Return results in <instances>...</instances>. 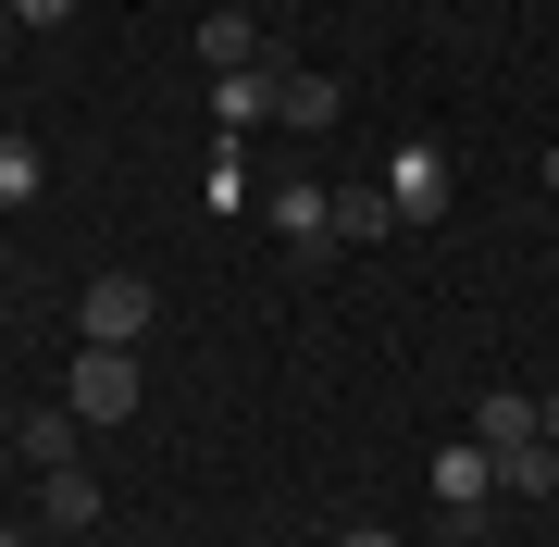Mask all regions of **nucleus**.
Returning a JSON list of instances; mask_svg holds the SVG:
<instances>
[{"label":"nucleus","instance_id":"obj_1","mask_svg":"<svg viewBox=\"0 0 559 547\" xmlns=\"http://www.w3.org/2000/svg\"><path fill=\"white\" fill-rule=\"evenodd\" d=\"M62 411H75V424H124V411H138V348L87 336L75 361H62Z\"/></svg>","mask_w":559,"mask_h":547},{"label":"nucleus","instance_id":"obj_2","mask_svg":"<svg viewBox=\"0 0 559 547\" xmlns=\"http://www.w3.org/2000/svg\"><path fill=\"white\" fill-rule=\"evenodd\" d=\"M423 486H436L448 523H485V498H498V448H485V436H448L436 461H423Z\"/></svg>","mask_w":559,"mask_h":547},{"label":"nucleus","instance_id":"obj_3","mask_svg":"<svg viewBox=\"0 0 559 547\" xmlns=\"http://www.w3.org/2000/svg\"><path fill=\"white\" fill-rule=\"evenodd\" d=\"M75 324L100 336V348H138V336L162 324V286H150V274H87V311H75Z\"/></svg>","mask_w":559,"mask_h":547},{"label":"nucleus","instance_id":"obj_4","mask_svg":"<svg viewBox=\"0 0 559 547\" xmlns=\"http://www.w3.org/2000/svg\"><path fill=\"white\" fill-rule=\"evenodd\" d=\"M448 187H460V175H448V150H436V138H399V150H385V200H399V224H436V212H448Z\"/></svg>","mask_w":559,"mask_h":547},{"label":"nucleus","instance_id":"obj_5","mask_svg":"<svg viewBox=\"0 0 559 547\" xmlns=\"http://www.w3.org/2000/svg\"><path fill=\"white\" fill-rule=\"evenodd\" d=\"M274 237H286V249H336V187L274 175Z\"/></svg>","mask_w":559,"mask_h":547},{"label":"nucleus","instance_id":"obj_6","mask_svg":"<svg viewBox=\"0 0 559 547\" xmlns=\"http://www.w3.org/2000/svg\"><path fill=\"white\" fill-rule=\"evenodd\" d=\"M274 87H286V62H274V50H261V62H249V75H224V87H212V124H224V138H249V124H261V112H274Z\"/></svg>","mask_w":559,"mask_h":547},{"label":"nucleus","instance_id":"obj_7","mask_svg":"<svg viewBox=\"0 0 559 547\" xmlns=\"http://www.w3.org/2000/svg\"><path fill=\"white\" fill-rule=\"evenodd\" d=\"M274 124H299V138H323V124H336V75L286 62V87H274Z\"/></svg>","mask_w":559,"mask_h":547},{"label":"nucleus","instance_id":"obj_8","mask_svg":"<svg viewBox=\"0 0 559 547\" xmlns=\"http://www.w3.org/2000/svg\"><path fill=\"white\" fill-rule=\"evenodd\" d=\"M498 498H559V448L547 436H510L498 448Z\"/></svg>","mask_w":559,"mask_h":547},{"label":"nucleus","instance_id":"obj_9","mask_svg":"<svg viewBox=\"0 0 559 547\" xmlns=\"http://www.w3.org/2000/svg\"><path fill=\"white\" fill-rule=\"evenodd\" d=\"M38 510H50L62 535H87V523H100V473H75V461H62V473H38Z\"/></svg>","mask_w":559,"mask_h":547},{"label":"nucleus","instance_id":"obj_10","mask_svg":"<svg viewBox=\"0 0 559 547\" xmlns=\"http://www.w3.org/2000/svg\"><path fill=\"white\" fill-rule=\"evenodd\" d=\"M200 62H212V75H249V62H261V25L249 13H200Z\"/></svg>","mask_w":559,"mask_h":547},{"label":"nucleus","instance_id":"obj_11","mask_svg":"<svg viewBox=\"0 0 559 547\" xmlns=\"http://www.w3.org/2000/svg\"><path fill=\"white\" fill-rule=\"evenodd\" d=\"M385 224H399V200H385V187H336V249H373Z\"/></svg>","mask_w":559,"mask_h":547},{"label":"nucleus","instance_id":"obj_12","mask_svg":"<svg viewBox=\"0 0 559 547\" xmlns=\"http://www.w3.org/2000/svg\"><path fill=\"white\" fill-rule=\"evenodd\" d=\"M50 187V163H38V138H13V124H0V212H25Z\"/></svg>","mask_w":559,"mask_h":547},{"label":"nucleus","instance_id":"obj_13","mask_svg":"<svg viewBox=\"0 0 559 547\" xmlns=\"http://www.w3.org/2000/svg\"><path fill=\"white\" fill-rule=\"evenodd\" d=\"M473 436H485V448H510V436H547V424H535V399H522V385H485Z\"/></svg>","mask_w":559,"mask_h":547},{"label":"nucleus","instance_id":"obj_14","mask_svg":"<svg viewBox=\"0 0 559 547\" xmlns=\"http://www.w3.org/2000/svg\"><path fill=\"white\" fill-rule=\"evenodd\" d=\"M25 461H38V473L75 461V411H25Z\"/></svg>","mask_w":559,"mask_h":547},{"label":"nucleus","instance_id":"obj_15","mask_svg":"<svg viewBox=\"0 0 559 547\" xmlns=\"http://www.w3.org/2000/svg\"><path fill=\"white\" fill-rule=\"evenodd\" d=\"M237 200H249V150L224 138V150H212V212H237Z\"/></svg>","mask_w":559,"mask_h":547},{"label":"nucleus","instance_id":"obj_16","mask_svg":"<svg viewBox=\"0 0 559 547\" xmlns=\"http://www.w3.org/2000/svg\"><path fill=\"white\" fill-rule=\"evenodd\" d=\"M13 25H75V0H13Z\"/></svg>","mask_w":559,"mask_h":547},{"label":"nucleus","instance_id":"obj_17","mask_svg":"<svg viewBox=\"0 0 559 547\" xmlns=\"http://www.w3.org/2000/svg\"><path fill=\"white\" fill-rule=\"evenodd\" d=\"M336 547H399V535H385V523H348V535H336Z\"/></svg>","mask_w":559,"mask_h":547},{"label":"nucleus","instance_id":"obj_18","mask_svg":"<svg viewBox=\"0 0 559 547\" xmlns=\"http://www.w3.org/2000/svg\"><path fill=\"white\" fill-rule=\"evenodd\" d=\"M535 424H547V448H559V385H547V399H535Z\"/></svg>","mask_w":559,"mask_h":547},{"label":"nucleus","instance_id":"obj_19","mask_svg":"<svg viewBox=\"0 0 559 547\" xmlns=\"http://www.w3.org/2000/svg\"><path fill=\"white\" fill-rule=\"evenodd\" d=\"M423 547H473V523H448V535H423Z\"/></svg>","mask_w":559,"mask_h":547},{"label":"nucleus","instance_id":"obj_20","mask_svg":"<svg viewBox=\"0 0 559 547\" xmlns=\"http://www.w3.org/2000/svg\"><path fill=\"white\" fill-rule=\"evenodd\" d=\"M547 200H559V150H547Z\"/></svg>","mask_w":559,"mask_h":547},{"label":"nucleus","instance_id":"obj_21","mask_svg":"<svg viewBox=\"0 0 559 547\" xmlns=\"http://www.w3.org/2000/svg\"><path fill=\"white\" fill-rule=\"evenodd\" d=\"M0 38H13V0H0Z\"/></svg>","mask_w":559,"mask_h":547},{"label":"nucleus","instance_id":"obj_22","mask_svg":"<svg viewBox=\"0 0 559 547\" xmlns=\"http://www.w3.org/2000/svg\"><path fill=\"white\" fill-rule=\"evenodd\" d=\"M0 547H25V535H0Z\"/></svg>","mask_w":559,"mask_h":547},{"label":"nucleus","instance_id":"obj_23","mask_svg":"<svg viewBox=\"0 0 559 547\" xmlns=\"http://www.w3.org/2000/svg\"><path fill=\"white\" fill-rule=\"evenodd\" d=\"M547 510H559V498H547Z\"/></svg>","mask_w":559,"mask_h":547},{"label":"nucleus","instance_id":"obj_24","mask_svg":"<svg viewBox=\"0 0 559 547\" xmlns=\"http://www.w3.org/2000/svg\"><path fill=\"white\" fill-rule=\"evenodd\" d=\"M547 274H559V262H547Z\"/></svg>","mask_w":559,"mask_h":547}]
</instances>
